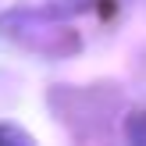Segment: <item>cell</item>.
I'll return each instance as SVG.
<instances>
[{
    "instance_id": "obj_1",
    "label": "cell",
    "mask_w": 146,
    "mask_h": 146,
    "mask_svg": "<svg viewBox=\"0 0 146 146\" xmlns=\"http://www.w3.org/2000/svg\"><path fill=\"white\" fill-rule=\"evenodd\" d=\"M0 139H14V143H18V139H25V135H18V132H4V128H0Z\"/></svg>"
}]
</instances>
